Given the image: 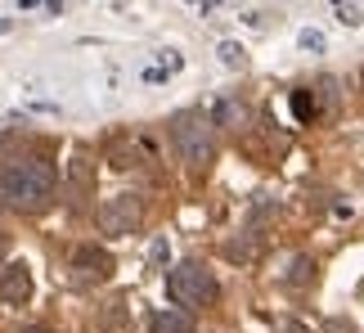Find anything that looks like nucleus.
Returning <instances> with one entry per match:
<instances>
[{"mask_svg": "<svg viewBox=\"0 0 364 333\" xmlns=\"http://www.w3.org/2000/svg\"><path fill=\"white\" fill-rule=\"evenodd\" d=\"M54 162L46 158H23L14 166H0V207L9 212H23V216H36L54 203Z\"/></svg>", "mask_w": 364, "mask_h": 333, "instance_id": "obj_1", "label": "nucleus"}, {"mask_svg": "<svg viewBox=\"0 0 364 333\" xmlns=\"http://www.w3.org/2000/svg\"><path fill=\"white\" fill-rule=\"evenodd\" d=\"M166 297L176 302L180 311H203V307H216L220 297V284L216 275L203 266V261H180L176 270H166Z\"/></svg>", "mask_w": 364, "mask_h": 333, "instance_id": "obj_2", "label": "nucleus"}, {"mask_svg": "<svg viewBox=\"0 0 364 333\" xmlns=\"http://www.w3.org/2000/svg\"><path fill=\"white\" fill-rule=\"evenodd\" d=\"M176 149L180 158L189 162L193 176H203L207 166L216 162V144H212V122L203 113H180L176 117Z\"/></svg>", "mask_w": 364, "mask_h": 333, "instance_id": "obj_3", "label": "nucleus"}, {"mask_svg": "<svg viewBox=\"0 0 364 333\" xmlns=\"http://www.w3.org/2000/svg\"><path fill=\"white\" fill-rule=\"evenodd\" d=\"M104 234H135L144 226V199H135V194H117V199H104L100 212H95Z\"/></svg>", "mask_w": 364, "mask_h": 333, "instance_id": "obj_4", "label": "nucleus"}, {"mask_svg": "<svg viewBox=\"0 0 364 333\" xmlns=\"http://www.w3.org/2000/svg\"><path fill=\"white\" fill-rule=\"evenodd\" d=\"M104 280H113V257L95 243H81L73 253V284L90 288V284H104Z\"/></svg>", "mask_w": 364, "mask_h": 333, "instance_id": "obj_5", "label": "nucleus"}, {"mask_svg": "<svg viewBox=\"0 0 364 333\" xmlns=\"http://www.w3.org/2000/svg\"><path fill=\"white\" fill-rule=\"evenodd\" d=\"M0 302H9V307H27L32 302V270L23 261H9L0 270Z\"/></svg>", "mask_w": 364, "mask_h": 333, "instance_id": "obj_6", "label": "nucleus"}, {"mask_svg": "<svg viewBox=\"0 0 364 333\" xmlns=\"http://www.w3.org/2000/svg\"><path fill=\"white\" fill-rule=\"evenodd\" d=\"M126 320H131V293H117V297H108L104 307H100V315H95V324H100L104 333L122 329Z\"/></svg>", "mask_w": 364, "mask_h": 333, "instance_id": "obj_7", "label": "nucleus"}, {"mask_svg": "<svg viewBox=\"0 0 364 333\" xmlns=\"http://www.w3.org/2000/svg\"><path fill=\"white\" fill-rule=\"evenodd\" d=\"M149 329H153V333H198V320H193L189 311H180V307H166V311L153 315Z\"/></svg>", "mask_w": 364, "mask_h": 333, "instance_id": "obj_8", "label": "nucleus"}, {"mask_svg": "<svg viewBox=\"0 0 364 333\" xmlns=\"http://www.w3.org/2000/svg\"><path fill=\"white\" fill-rule=\"evenodd\" d=\"M207 122H212V127H243V122H247V108L239 100H220Z\"/></svg>", "mask_w": 364, "mask_h": 333, "instance_id": "obj_9", "label": "nucleus"}, {"mask_svg": "<svg viewBox=\"0 0 364 333\" xmlns=\"http://www.w3.org/2000/svg\"><path fill=\"white\" fill-rule=\"evenodd\" d=\"M292 113H297L301 122H311L319 113V100H315V90L306 86V90H292Z\"/></svg>", "mask_w": 364, "mask_h": 333, "instance_id": "obj_10", "label": "nucleus"}, {"mask_svg": "<svg viewBox=\"0 0 364 333\" xmlns=\"http://www.w3.org/2000/svg\"><path fill=\"white\" fill-rule=\"evenodd\" d=\"M68 180H73L77 194H86L90 189V162L86 158H73V162H68Z\"/></svg>", "mask_w": 364, "mask_h": 333, "instance_id": "obj_11", "label": "nucleus"}, {"mask_svg": "<svg viewBox=\"0 0 364 333\" xmlns=\"http://www.w3.org/2000/svg\"><path fill=\"white\" fill-rule=\"evenodd\" d=\"M284 280H288V284H311V280H315V261H311V257H297Z\"/></svg>", "mask_w": 364, "mask_h": 333, "instance_id": "obj_12", "label": "nucleus"}, {"mask_svg": "<svg viewBox=\"0 0 364 333\" xmlns=\"http://www.w3.org/2000/svg\"><path fill=\"white\" fill-rule=\"evenodd\" d=\"M220 63H225V68H243V46L225 41V46H220Z\"/></svg>", "mask_w": 364, "mask_h": 333, "instance_id": "obj_13", "label": "nucleus"}, {"mask_svg": "<svg viewBox=\"0 0 364 333\" xmlns=\"http://www.w3.org/2000/svg\"><path fill=\"white\" fill-rule=\"evenodd\" d=\"M338 18L342 23H360V9L355 5H338Z\"/></svg>", "mask_w": 364, "mask_h": 333, "instance_id": "obj_14", "label": "nucleus"}, {"mask_svg": "<svg viewBox=\"0 0 364 333\" xmlns=\"http://www.w3.org/2000/svg\"><path fill=\"white\" fill-rule=\"evenodd\" d=\"M301 46H306V50H324V36H319V32H306Z\"/></svg>", "mask_w": 364, "mask_h": 333, "instance_id": "obj_15", "label": "nucleus"}, {"mask_svg": "<svg viewBox=\"0 0 364 333\" xmlns=\"http://www.w3.org/2000/svg\"><path fill=\"white\" fill-rule=\"evenodd\" d=\"M27 333H50V329H27Z\"/></svg>", "mask_w": 364, "mask_h": 333, "instance_id": "obj_16", "label": "nucleus"}, {"mask_svg": "<svg viewBox=\"0 0 364 333\" xmlns=\"http://www.w3.org/2000/svg\"><path fill=\"white\" fill-rule=\"evenodd\" d=\"M0 257H5V248H0Z\"/></svg>", "mask_w": 364, "mask_h": 333, "instance_id": "obj_17", "label": "nucleus"}]
</instances>
